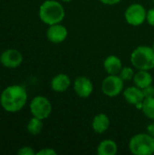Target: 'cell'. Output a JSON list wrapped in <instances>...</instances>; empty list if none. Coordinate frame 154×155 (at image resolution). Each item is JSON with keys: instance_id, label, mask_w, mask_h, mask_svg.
<instances>
[{"instance_id": "6da1fadb", "label": "cell", "mask_w": 154, "mask_h": 155, "mask_svg": "<svg viewBox=\"0 0 154 155\" xmlns=\"http://www.w3.org/2000/svg\"><path fill=\"white\" fill-rule=\"evenodd\" d=\"M27 94L25 87L21 85H10L6 87L0 95L2 107L9 113L20 111L26 104Z\"/></svg>"}, {"instance_id": "7a4b0ae2", "label": "cell", "mask_w": 154, "mask_h": 155, "mask_svg": "<svg viewBox=\"0 0 154 155\" xmlns=\"http://www.w3.org/2000/svg\"><path fill=\"white\" fill-rule=\"evenodd\" d=\"M64 15V6L55 0H46L39 8L40 19L48 25L61 23Z\"/></svg>"}, {"instance_id": "3957f363", "label": "cell", "mask_w": 154, "mask_h": 155, "mask_svg": "<svg viewBox=\"0 0 154 155\" xmlns=\"http://www.w3.org/2000/svg\"><path fill=\"white\" fill-rule=\"evenodd\" d=\"M132 64L138 70L150 71L154 68V50L147 45L138 46L131 54Z\"/></svg>"}, {"instance_id": "277c9868", "label": "cell", "mask_w": 154, "mask_h": 155, "mask_svg": "<svg viewBox=\"0 0 154 155\" xmlns=\"http://www.w3.org/2000/svg\"><path fill=\"white\" fill-rule=\"evenodd\" d=\"M130 152L134 155H151L154 153V137L150 134H139L129 142Z\"/></svg>"}, {"instance_id": "5b68a950", "label": "cell", "mask_w": 154, "mask_h": 155, "mask_svg": "<svg viewBox=\"0 0 154 155\" xmlns=\"http://www.w3.org/2000/svg\"><path fill=\"white\" fill-rule=\"evenodd\" d=\"M30 111L33 116L44 120L52 113V104L50 101L42 95L35 96L30 104Z\"/></svg>"}, {"instance_id": "8992f818", "label": "cell", "mask_w": 154, "mask_h": 155, "mask_svg": "<svg viewBox=\"0 0 154 155\" xmlns=\"http://www.w3.org/2000/svg\"><path fill=\"white\" fill-rule=\"evenodd\" d=\"M123 82L118 74H109L102 83V92L109 97L117 96L123 90Z\"/></svg>"}, {"instance_id": "52a82bcc", "label": "cell", "mask_w": 154, "mask_h": 155, "mask_svg": "<svg viewBox=\"0 0 154 155\" xmlns=\"http://www.w3.org/2000/svg\"><path fill=\"white\" fill-rule=\"evenodd\" d=\"M146 15L147 12L145 8L140 4H133L129 5L124 14L127 23L133 26L143 25L146 20Z\"/></svg>"}, {"instance_id": "ba28073f", "label": "cell", "mask_w": 154, "mask_h": 155, "mask_svg": "<svg viewBox=\"0 0 154 155\" xmlns=\"http://www.w3.org/2000/svg\"><path fill=\"white\" fill-rule=\"evenodd\" d=\"M0 62L7 68H16L23 62V55L18 50L7 49L1 54Z\"/></svg>"}, {"instance_id": "9c48e42d", "label": "cell", "mask_w": 154, "mask_h": 155, "mask_svg": "<svg viewBox=\"0 0 154 155\" xmlns=\"http://www.w3.org/2000/svg\"><path fill=\"white\" fill-rule=\"evenodd\" d=\"M74 90L79 97L88 98L93 91V84L88 77L79 76L74 81Z\"/></svg>"}, {"instance_id": "30bf717a", "label": "cell", "mask_w": 154, "mask_h": 155, "mask_svg": "<svg viewBox=\"0 0 154 155\" xmlns=\"http://www.w3.org/2000/svg\"><path fill=\"white\" fill-rule=\"evenodd\" d=\"M123 97L128 104L134 105L138 109H142L143 103L145 99L143 90L136 85L126 88L123 92Z\"/></svg>"}, {"instance_id": "8fae6325", "label": "cell", "mask_w": 154, "mask_h": 155, "mask_svg": "<svg viewBox=\"0 0 154 155\" xmlns=\"http://www.w3.org/2000/svg\"><path fill=\"white\" fill-rule=\"evenodd\" d=\"M67 35V28L63 25H60V23L49 25V28L46 31L47 39L54 44H59L64 42L66 39Z\"/></svg>"}, {"instance_id": "7c38bea8", "label": "cell", "mask_w": 154, "mask_h": 155, "mask_svg": "<svg viewBox=\"0 0 154 155\" xmlns=\"http://www.w3.org/2000/svg\"><path fill=\"white\" fill-rule=\"evenodd\" d=\"M71 84L69 76L65 74H56L51 81V87L54 92L63 93L65 92Z\"/></svg>"}, {"instance_id": "4fadbf2b", "label": "cell", "mask_w": 154, "mask_h": 155, "mask_svg": "<svg viewBox=\"0 0 154 155\" xmlns=\"http://www.w3.org/2000/svg\"><path fill=\"white\" fill-rule=\"evenodd\" d=\"M103 67L108 74H119L123 68L122 61L116 55H109L103 62Z\"/></svg>"}, {"instance_id": "5bb4252c", "label": "cell", "mask_w": 154, "mask_h": 155, "mask_svg": "<svg viewBox=\"0 0 154 155\" xmlns=\"http://www.w3.org/2000/svg\"><path fill=\"white\" fill-rule=\"evenodd\" d=\"M92 127L95 133H97L99 134H103L110 127L109 117L104 114H99L95 115L93 120V123H92Z\"/></svg>"}, {"instance_id": "9a60e30c", "label": "cell", "mask_w": 154, "mask_h": 155, "mask_svg": "<svg viewBox=\"0 0 154 155\" xmlns=\"http://www.w3.org/2000/svg\"><path fill=\"white\" fill-rule=\"evenodd\" d=\"M133 82L137 87L143 89L152 84V76L149 71L139 70V72L136 73L133 76Z\"/></svg>"}, {"instance_id": "2e32d148", "label": "cell", "mask_w": 154, "mask_h": 155, "mask_svg": "<svg viewBox=\"0 0 154 155\" xmlns=\"http://www.w3.org/2000/svg\"><path fill=\"white\" fill-rule=\"evenodd\" d=\"M118 151L117 143L110 139L103 140L97 147V153L99 155H115Z\"/></svg>"}, {"instance_id": "e0dca14e", "label": "cell", "mask_w": 154, "mask_h": 155, "mask_svg": "<svg viewBox=\"0 0 154 155\" xmlns=\"http://www.w3.org/2000/svg\"><path fill=\"white\" fill-rule=\"evenodd\" d=\"M43 120L33 116L27 124V130L32 135H37L43 129Z\"/></svg>"}, {"instance_id": "ac0fdd59", "label": "cell", "mask_w": 154, "mask_h": 155, "mask_svg": "<svg viewBox=\"0 0 154 155\" xmlns=\"http://www.w3.org/2000/svg\"><path fill=\"white\" fill-rule=\"evenodd\" d=\"M145 116L148 118L154 120V97H150V98H145L142 109H141Z\"/></svg>"}, {"instance_id": "d6986e66", "label": "cell", "mask_w": 154, "mask_h": 155, "mask_svg": "<svg viewBox=\"0 0 154 155\" xmlns=\"http://www.w3.org/2000/svg\"><path fill=\"white\" fill-rule=\"evenodd\" d=\"M123 81H129V80H132L133 79V76H134V73H133V70L129 67V66H125V67H123L121 72L119 73L118 74Z\"/></svg>"}, {"instance_id": "ffe728a7", "label": "cell", "mask_w": 154, "mask_h": 155, "mask_svg": "<svg viewBox=\"0 0 154 155\" xmlns=\"http://www.w3.org/2000/svg\"><path fill=\"white\" fill-rule=\"evenodd\" d=\"M143 95H144V98H150V97H154V87L151 84L143 89Z\"/></svg>"}, {"instance_id": "44dd1931", "label": "cell", "mask_w": 154, "mask_h": 155, "mask_svg": "<svg viewBox=\"0 0 154 155\" xmlns=\"http://www.w3.org/2000/svg\"><path fill=\"white\" fill-rule=\"evenodd\" d=\"M17 153H18V154H21V155H34L35 154L34 151V150H33L31 147H28V146L21 148V149H20V150L17 152Z\"/></svg>"}, {"instance_id": "7402d4cb", "label": "cell", "mask_w": 154, "mask_h": 155, "mask_svg": "<svg viewBox=\"0 0 154 155\" xmlns=\"http://www.w3.org/2000/svg\"><path fill=\"white\" fill-rule=\"evenodd\" d=\"M146 20L150 25L154 26V8L148 10L147 15H146Z\"/></svg>"}, {"instance_id": "603a6c76", "label": "cell", "mask_w": 154, "mask_h": 155, "mask_svg": "<svg viewBox=\"0 0 154 155\" xmlns=\"http://www.w3.org/2000/svg\"><path fill=\"white\" fill-rule=\"evenodd\" d=\"M37 155H56V152L52 148H44L36 153Z\"/></svg>"}, {"instance_id": "cb8c5ba5", "label": "cell", "mask_w": 154, "mask_h": 155, "mask_svg": "<svg viewBox=\"0 0 154 155\" xmlns=\"http://www.w3.org/2000/svg\"><path fill=\"white\" fill-rule=\"evenodd\" d=\"M99 1H101L103 4L108 5H116L121 2V0H99Z\"/></svg>"}, {"instance_id": "d4e9b609", "label": "cell", "mask_w": 154, "mask_h": 155, "mask_svg": "<svg viewBox=\"0 0 154 155\" xmlns=\"http://www.w3.org/2000/svg\"><path fill=\"white\" fill-rule=\"evenodd\" d=\"M147 131L148 133L154 137V121L153 123H152L151 124H149V126L147 127Z\"/></svg>"}, {"instance_id": "484cf974", "label": "cell", "mask_w": 154, "mask_h": 155, "mask_svg": "<svg viewBox=\"0 0 154 155\" xmlns=\"http://www.w3.org/2000/svg\"><path fill=\"white\" fill-rule=\"evenodd\" d=\"M62 1H64V2H70V1H72V0H62Z\"/></svg>"}, {"instance_id": "4316f807", "label": "cell", "mask_w": 154, "mask_h": 155, "mask_svg": "<svg viewBox=\"0 0 154 155\" xmlns=\"http://www.w3.org/2000/svg\"><path fill=\"white\" fill-rule=\"evenodd\" d=\"M152 48H153V50H154V42H153V45H152Z\"/></svg>"}, {"instance_id": "83f0119b", "label": "cell", "mask_w": 154, "mask_h": 155, "mask_svg": "<svg viewBox=\"0 0 154 155\" xmlns=\"http://www.w3.org/2000/svg\"><path fill=\"white\" fill-rule=\"evenodd\" d=\"M153 3H154V0H153Z\"/></svg>"}]
</instances>
